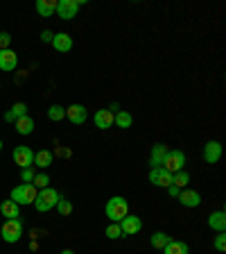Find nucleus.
Here are the masks:
<instances>
[{
  "instance_id": "f257e3e1",
  "label": "nucleus",
  "mask_w": 226,
  "mask_h": 254,
  "mask_svg": "<svg viewBox=\"0 0 226 254\" xmlns=\"http://www.w3.org/2000/svg\"><path fill=\"white\" fill-rule=\"evenodd\" d=\"M104 213L111 222H120L125 216H129V202L122 195H113L104 206Z\"/></svg>"
},
{
  "instance_id": "f03ea898",
  "label": "nucleus",
  "mask_w": 226,
  "mask_h": 254,
  "mask_svg": "<svg viewBox=\"0 0 226 254\" xmlns=\"http://www.w3.org/2000/svg\"><path fill=\"white\" fill-rule=\"evenodd\" d=\"M59 200H61L59 190H57V189H50V186H47V189H41V190H39L37 200H34V206H37V211L45 213V211H50V209H54Z\"/></svg>"
},
{
  "instance_id": "7ed1b4c3",
  "label": "nucleus",
  "mask_w": 226,
  "mask_h": 254,
  "mask_svg": "<svg viewBox=\"0 0 226 254\" xmlns=\"http://www.w3.org/2000/svg\"><path fill=\"white\" fill-rule=\"evenodd\" d=\"M39 190L34 184H18L11 189V202H16V204H34V200H37Z\"/></svg>"
},
{
  "instance_id": "20e7f679",
  "label": "nucleus",
  "mask_w": 226,
  "mask_h": 254,
  "mask_svg": "<svg viewBox=\"0 0 226 254\" xmlns=\"http://www.w3.org/2000/svg\"><path fill=\"white\" fill-rule=\"evenodd\" d=\"M0 236L5 243H18L23 236V222L21 218H11V220H5L2 227H0Z\"/></svg>"
},
{
  "instance_id": "39448f33",
  "label": "nucleus",
  "mask_w": 226,
  "mask_h": 254,
  "mask_svg": "<svg viewBox=\"0 0 226 254\" xmlns=\"http://www.w3.org/2000/svg\"><path fill=\"white\" fill-rule=\"evenodd\" d=\"M163 166L168 173H179V170H183L185 168V152L183 150H170L168 154H165V159H163Z\"/></svg>"
},
{
  "instance_id": "423d86ee",
  "label": "nucleus",
  "mask_w": 226,
  "mask_h": 254,
  "mask_svg": "<svg viewBox=\"0 0 226 254\" xmlns=\"http://www.w3.org/2000/svg\"><path fill=\"white\" fill-rule=\"evenodd\" d=\"M79 11V0H59L57 2V14L61 21H73Z\"/></svg>"
},
{
  "instance_id": "0eeeda50",
  "label": "nucleus",
  "mask_w": 226,
  "mask_h": 254,
  "mask_svg": "<svg viewBox=\"0 0 226 254\" xmlns=\"http://www.w3.org/2000/svg\"><path fill=\"white\" fill-rule=\"evenodd\" d=\"M120 229H122V236H136V234H140L142 229V220L138 216H125L120 220Z\"/></svg>"
},
{
  "instance_id": "6e6552de",
  "label": "nucleus",
  "mask_w": 226,
  "mask_h": 254,
  "mask_svg": "<svg viewBox=\"0 0 226 254\" xmlns=\"http://www.w3.org/2000/svg\"><path fill=\"white\" fill-rule=\"evenodd\" d=\"M149 184L161 186V189H168V186L172 184V173H168L163 166L152 168V170H149Z\"/></svg>"
},
{
  "instance_id": "1a4fd4ad",
  "label": "nucleus",
  "mask_w": 226,
  "mask_h": 254,
  "mask_svg": "<svg viewBox=\"0 0 226 254\" xmlns=\"http://www.w3.org/2000/svg\"><path fill=\"white\" fill-rule=\"evenodd\" d=\"M14 164L21 166V170L32 168V166H34V152H32L27 145H18V148H14Z\"/></svg>"
},
{
  "instance_id": "9d476101",
  "label": "nucleus",
  "mask_w": 226,
  "mask_h": 254,
  "mask_svg": "<svg viewBox=\"0 0 226 254\" xmlns=\"http://www.w3.org/2000/svg\"><path fill=\"white\" fill-rule=\"evenodd\" d=\"M86 116H89V111H86L84 105H70L68 109H66V118H68L73 125H84Z\"/></svg>"
},
{
  "instance_id": "9b49d317",
  "label": "nucleus",
  "mask_w": 226,
  "mask_h": 254,
  "mask_svg": "<svg viewBox=\"0 0 226 254\" xmlns=\"http://www.w3.org/2000/svg\"><path fill=\"white\" fill-rule=\"evenodd\" d=\"M222 159V143L220 141H208L204 145V161L206 164H217Z\"/></svg>"
},
{
  "instance_id": "f8f14e48",
  "label": "nucleus",
  "mask_w": 226,
  "mask_h": 254,
  "mask_svg": "<svg viewBox=\"0 0 226 254\" xmlns=\"http://www.w3.org/2000/svg\"><path fill=\"white\" fill-rule=\"evenodd\" d=\"M18 66V55L14 50H0V70H5V73H11V70Z\"/></svg>"
},
{
  "instance_id": "ddd939ff",
  "label": "nucleus",
  "mask_w": 226,
  "mask_h": 254,
  "mask_svg": "<svg viewBox=\"0 0 226 254\" xmlns=\"http://www.w3.org/2000/svg\"><path fill=\"white\" fill-rule=\"evenodd\" d=\"M177 200H179L183 206H188V209H195V206H199V204H201V195L197 193V190H192V189L181 190Z\"/></svg>"
},
{
  "instance_id": "4468645a",
  "label": "nucleus",
  "mask_w": 226,
  "mask_h": 254,
  "mask_svg": "<svg viewBox=\"0 0 226 254\" xmlns=\"http://www.w3.org/2000/svg\"><path fill=\"white\" fill-rule=\"evenodd\" d=\"M113 111L111 109H100V111H95V116H93V121H95V127L97 129H109L111 125H113Z\"/></svg>"
},
{
  "instance_id": "2eb2a0df",
  "label": "nucleus",
  "mask_w": 226,
  "mask_h": 254,
  "mask_svg": "<svg viewBox=\"0 0 226 254\" xmlns=\"http://www.w3.org/2000/svg\"><path fill=\"white\" fill-rule=\"evenodd\" d=\"M168 152L170 150H168L165 143H156V145L152 148V152H149V166H152V168H158V166L163 164V159H165Z\"/></svg>"
},
{
  "instance_id": "dca6fc26",
  "label": "nucleus",
  "mask_w": 226,
  "mask_h": 254,
  "mask_svg": "<svg viewBox=\"0 0 226 254\" xmlns=\"http://www.w3.org/2000/svg\"><path fill=\"white\" fill-rule=\"evenodd\" d=\"M52 46L59 53H68V50H73V37H68L66 32H59V34H54Z\"/></svg>"
},
{
  "instance_id": "f3484780",
  "label": "nucleus",
  "mask_w": 226,
  "mask_h": 254,
  "mask_svg": "<svg viewBox=\"0 0 226 254\" xmlns=\"http://www.w3.org/2000/svg\"><path fill=\"white\" fill-rule=\"evenodd\" d=\"M208 227L215 229V232H224L226 229V213L224 211H213L208 216Z\"/></svg>"
},
{
  "instance_id": "a211bd4d",
  "label": "nucleus",
  "mask_w": 226,
  "mask_h": 254,
  "mask_svg": "<svg viewBox=\"0 0 226 254\" xmlns=\"http://www.w3.org/2000/svg\"><path fill=\"white\" fill-rule=\"evenodd\" d=\"M23 116H27V105L25 102H16V105L5 114V121L7 123H16L18 118H23Z\"/></svg>"
},
{
  "instance_id": "6ab92c4d",
  "label": "nucleus",
  "mask_w": 226,
  "mask_h": 254,
  "mask_svg": "<svg viewBox=\"0 0 226 254\" xmlns=\"http://www.w3.org/2000/svg\"><path fill=\"white\" fill-rule=\"evenodd\" d=\"M37 11L43 18H50V16L57 11V2H54V0H37Z\"/></svg>"
},
{
  "instance_id": "aec40b11",
  "label": "nucleus",
  "mask_w": 226,
  "mask_h": 254,
  "mask_svg": "<svg viewBox=\"0 0 226 254\" xmlns=\"http://www.w3.org/2000/svg\"><path fill=\"white\" fill-rule=\"evenodd\" d=\"M14 125H16V132L21 134V136H30V134L34 132V121H32L30 116L18 118V121L14 123Z\"/></svg>"
},
{
  "instance_id": "412c9836",
  "label": "nucleus",
  "mask_w": 226,
  "mask_h": 254,
  "mask_svg": "<svg viewBox=\"0 0 226 254\" xmlns=\"http://www.w3.org/2000/svg\"><path fill=\"white\" fill-rule=\"evenodd\" d=\"M163 254H190V248L188 243H183V241H170L168 245L163 248Z\"/></svg>"
},
{
  "instance_id": "4be33fe9",
  "label": "nucleus",
  "mask_w": 226,
  "mask_h": 254,
  "mask_svg": "<svg viewBox=\"0 0 226 254\" xmlns=\"http://www.w3.org/2000/svg\"><path fill=\"white\" fill-rule=\"evenodd\" d=\"M170 241H172V238H170L165 232H154L152 236H149V245H152L154 250H163Z\"/></svg>"
},
{
  "instance_id": "5701e85b",
  "label": "nucleus",
  "mask_w": 226,
  "mask_h": 254,
  "mask_svg": "<svg viewBox=\"0 0 226 254\" xmlns=\"http://www.w3.org/2000/svg\"><path fill=\"white\" fill-rule=\"evenodd\" d=\"M132 123H134V116L129 114V111H125V109H120L113 116V125H118V127H122V129H127V127H132Z\"/></svg>"
},
{
  "instance_id": "b1692460",
  "label": "nucleus",
  "mask_w": 226,
  "mask_h": 254,
  "mask_svg": "<svg viewBox=\"0 0 226 254\" xmlns=\"http://www.w3.org/2000/svg\"><path fill=\"white\" fill-rule=\"evenodd\" d=\"M0 213L7 218V220H11V218H21L18 216V204L11 200H5L2 204H0Z\"/></svg>"
},
{
  "instance_id": "393cba45",
  "label": "nucleus",
  "mask_w": 226,
  "mask_h": 254,
  "mask_svg": "<svg viewBox=\"0 0 226 254\" xmlns=\"http://www.w3.org/2000/svg\"><path fill=\"white\" fill-rule=\"evenodd\" d=\"M50 164H52V152H50V150H39V152H34V166L47 168Z\"/></svg>"
},
{
  "instance_id": "a878e982",
  "label": "nucleus",
  "mask_w": 226,
  "mask_h": 254,
  "mask_svg": "<svg viewBox=\"0 0 226 254\" xmlns=\"http://www.w3.org/2000/svg\"><path fill=\"white\" fill-rule=\"evenodd\" d=\"M47 118H50V121H54V123L63 121V118H66V107H61V105H52L50 109H47Z\"/></svg>"
},
{
  "instance_id": "bb28decb",
  "label": "nucleus",
  "mask_w": 226,
  "mask_h": 254,
  "mask_svg": "<svg viewBox=\"0 0 226 254\" xmlns=\"http://www.w3.org/2000/svg\"><path fill=\"white\" fill-rule=\"evenodd\" d=\"M188 182H190V175L185 173V170H179V173L172 175V184L177 186V189H183V186H188Z\"/></svg>"
},
{
  "instance_id": "cd10ccee",
  "label": "nucleus",
  "mask_w": 226,
  "mask_h": 254,
  "mask_svg": "<svg viewBox=\"0 0 226 254\" xmlns=\"http://www.w3.org/2000/svg\"><path fill=\"white\" fill-rule=\"evenodd\" d=\"M57 211H59V216H70L73 213V202L68 200V197H61V200L57 202Z\"/></svg>"
},
{
  "instance_id": "c85d7f7f",
  "label": "nucleus",
  "mask_w": 226,
  "mask_h": 254,
  "mask_svg": "<svg viewBox=\"0 0 226 254\" xmlns=\"http://www.w3.org/2000/svg\"><path fill=\"white\" fill-rule=\"evenodd\" d=\"M104 234H106V238H111V241H116V238H120V236H122L120 222H111L109 227L104 229Z\"/></svg>"
},
{
  "instance_id": "c756f323",
  "label": "nucleus",
  "mask_w": 226,
  "mask_h": 254,
  "mask_svg": "<svg viewBox=\"0 0 226 254\" xmlns=\"http://www.w3.org/2000/svg\"><path fill=\"white\" fill-rule=\"evenodd\" d=\"M32 184L37 186V189H47V186H50V177H47L45 173H39L37 177H34V182H32Z\"/></svg>"
},
{
  "instance_id": "7c9ffc66",
  "label": "nucleus",
  "mask_w": 226,
  "mask_h": 254,
  "mask_svg": "<svg viewBox=\"0 0 226 254\" xmlns=\"http://www.w3.org/2000/svg\"><path fill=\"white\" fill-rule=\"evenodd\" d=\"M34 177H37L34 168H23V170H21V180H23V184H32V182H34Z\"/></svg>"
},
{
  "instance_id": "2f4dec72",
  "label": "nucleus",
  "mask_w": 226,
  "mask_h": 254,
  "mask_svg": "<svg viewBox=\"0 0 226 254\" xmlns=\"http://www.w3.org/2000/svg\"><path fill=\"white\" fill-rule=\"evenodd\" d=\"M11 46V34L9 32H0V50H9Z\"/></svg>"
},
{
  "instance_id": "473e14b6",
  "label": "nucleus",
  "mask_w": 226,
  "mask_h": 254,
  "mask_svg": "<svg viewBox=\"0 0 226 254\" xmlns=\"http://www.w3.org/2000/svg\"><path fill=\"white\" fill-rule=\"evenodd\" d=\"M215 250H217V252H224V250H226V234L224 232H220L215 236Z\"/></svg>"
},
{
  "instance_id": "72a5a7b5",
  "label": "nucleus",
  "mask_w": 226,
  "mask_h": 254,
  "mask_svg": "<svg viewBox=\"0 0 226 254\" xmlns=\"http://www.w3.org/2000/svg\"><path fill=\"white\" fill-rule=\"evenodd\" d=\"M52 39H54V34H52L50 30H43V32H41V41H43V43H50Z\"/></svg>"
},
{
  "instance_id": "f704fd0d",
  "label": "nucleus",
  "mask_w": 226,
  "mask_h": 254,
  "mask_svg": "<svg viewBox=\"0 0 226 254\" xmlns=\"http://www.w3.org/2000/svg\"><path fill=\"white\" fill-rule=\"evenodd\" d=\"M179 193H181V189H177L174 184L168 186V195H170V197H179Z\"/></svg>"
},
{
  "instance_id": "c9c22d12",
  "label": "nucleus",
  "mask_w": 226,
  "mask_h": 254,
  "mask_svg": "<svg viewBox=\"0 0 226 254\" xmlns=\"http://www.w3.org/2000/svg\"><path fill=\"white\" fill-rule=\"evenodd\" d=\"M61 254H75V252H73V250H63Z\"/></svg>"
},
{
  "instance_id": "e433bc0d",
  "label": "nucleus",
  "mask_w": 226,
  "mask_h": 254,
  "mask_svg": "<svg viewBox=\"0 0 226 254\" xmlns=\"http://www.w3.org/2000/svg\"><path fill=\"white\" fill-rule=\"evenodd\" d=\"M0 150H2V141H0Z\"/></svg>"
}]
</instances>
